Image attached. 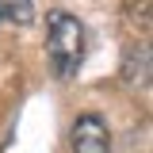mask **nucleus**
<instances>
[{
  "label": "nucleus",
  "instance_id": "2",
  "mask_svg": "<svg viewBox=\"0 0 153 153\" xmlns=\"http://www.w3.org/2000/svg\"><path fill=\"white\" fill-rule=\"evenodd\" d=\"M73 153H111V130L100 115H80L69 130Z\"/></svg>",
  "mask_w": 153,
  "mask_h": 153
},
{
  "label": "nucleus",
  "instance_id": "1",
  "mask_svg": "<svg viewBox=\"0 0 153 153\" xmlns=\"http://www.w3.org/2000/svg\"><path fill=\"white\" fill-rule=\"evenodd\" d=\"M84 23L69 12H50L46 16V54H50V65L61 80H73L80 61H84Z\"/></svg>",
  "mask_w": 153,
  "mask_h": 153
},
{
  "label": "nucleus",
  "instance_id": "3",
  "mask_svg": "<svg viewBox=\"0 0 153 153\" xmlns=\"http://www.w3.org/2000/svg\"><path fill=\"white\" fill-rule=\"evenodd\" d=\"M35 12V0H0V19H12V23H27Z\"/></svg>",
  "mask_w": 153,
  "mask_h": 153
}]
</instances>
